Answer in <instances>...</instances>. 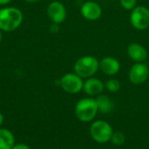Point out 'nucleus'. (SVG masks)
<instances>
[{
  "mask_svg": "<svg viewBox=\"0 0 149 149\" xmlns=\"http://www.w3.org/2000/svg\"><path fill=\"white\" fill-rule=\"evenodd\" d=\"M23 21L22 11L15 7L0 9V30L12 31L20 26Z\"/></svg>",
  "mask_w": 149,
  "mask_h": 149,
  "instance_id": "obj_1",
  "label": "nucleus"
},
{
  "mask_svg": "<svg viewBox=\"0 0 149 149\" xmlns=\"http://www.w3.org/2000/svg\"><path fill=\"white\" fill-rule=\"evenodd\" d=\"M99 113L95 99L83 98L75 106V115L81 122H90L93 120Z\"/></svg>",
  "mask_w": 149,
  "mask_h": 149,
  "instance_id": "obj_2",
  "label": "nucleus"
},
{
  "mask_svg": "<svg viewBox=\"0 0 149 149\" xmlns=\"http://www.w3.org/2000/svg\"><path fill=\"white\" fill-rule=\"evenodd\" d=\"M73 69L74 72L82 79H88L100 69V61L93 56H84L75 62Z\"/></svg>",
  "mask_w": 149,
  "mask_h": 149,
  "instance_id": "obj_3",
  "label": "nucleus"
},
{
  "mask_svg": "<svg viewBox=\"0 0 149 149\" xmlns=\"http://www.w3.org/2000/svg\"><path fill=\"white\" fill-rule=\"evenodd\" d=\"M113 130L105 120H96L90 127V135L92 139L100 144H105L111 140Z\"/></svg>",
  "mask_w": 149,
  "mask_h": 149,
  "instance_id": "obj_4",
  "label": "nucleus"
},
{
  "mask_svg": "<svg viewBox=\"0 0 149 149\" xmlns=\"http://www.w3.org/2000/svg\"><path fill=\"white\" fill-rule=\"evenodd\" d=\"M61 88L67 93L76 94L83 90L84 81L81 77L77 75L75 72L65 74L59 80Z\"/></svg>",
  "mask_w": 149,
  "mask_h": 149,
  "instance_id": "obj_5",
  "label": "nucleus"
},
{
  "mask_svg": "<svg viewBox=\"0 0 149 149\" xmlns=\"http://www.w3.org/2000/svg\"><path fill=\"white\" fill-rule=\"evenodd\" d=\"M130 22L134 28L139 31L147 30L149 27V10L146 6H136L132 10Z\"/></svg>",
  "mask_w": 149,
  "mask_h": 149,
  "instance_id": "obj_6",
  "label": "nucleus"
},
{
  "mask_svg": "<svg viewBox=\"0 0 149 149\" xmlns=\"http://www.w3.org/2000/svg\"><path fill=\"white\" fill-rule=\"evenodd\" d=\"M129 80L134 85H141L149 77L148 66L144 63H135L132 65L129 73Z\"/></svg>",
  "mask_w": 149,
  "mask_h": 149,
  "instance_id": "obj_7",
  "label": "nucleus"
},
{
  "mask_svg": "<svg viewBox=\"0 0 149 149\" xmlns=\"http://www.w3.org/2000/svg\"><path fill=\"white\" fill-rule=\"evenodd\" d=\"M47 14L52 23L59 24L66 18V9L62 3L54 1L48 5Z\"/></svg>",
  "mask_w": 149,
  "mask_h": 149,
  "instance_id": "obj_8",
  "label": "nucleus"
},
{
  "mask_svg": "<svg viewBox=\"0 0 149 149\" xmlns=\"http://www.w3.org/2000/svg\"><path fill=\"white\" fill-rule=\"evenodd\" d=\"M80 12L86 19L89 21H95L101 17L102 9L98 3L93 1H87L81 6Z\"/></svg>",
  "mask_w": 149,
  "mask_h": 149,
  "instance_id": "obj_9",
  "label": "nucleus"
},
{
  "mask_svg": "<svg viewBox=\"0 0 149 149\" xmlns=\"http://www.w3.org/2000/svg\"><path fill=\"white\" fill-rule=\"evenodd\" d=\"M127 52L128 57L135 63H143L148 57L147 49L139 43H131L127 47Z\"/></svg>",
  "mask_w": 149,
  "mask_h": 149,
  "instance_id": "obj_10",
  "label": "nucleus"
},
{
  "mask_svg": "<svg viewBox=\"0 0 149 149\" xmlns=\"http://www.w3.org/2000/svg\"><path fill=\"white\" fill-rule=\"evenodd\" d=\"M104 89H105V84L97 78L91 77L84 81L83 90L87 95L91 97L93 96L97 97L98 95L103 93Z\"/></svg>",
  "mask_w": 149,
  "mask_h": 149,
  "instance_id": "obj_11",
  "label": "nucleus"
},
{
  "mask_svg": "<svg viewBox=\"0 0 149 149\" xmlns=\"http://www.w3.org/2000/svg\"><path fill=\"white\" fill-rule=\"evenodd\" d=\"M100 69L104 74L107 76H113L119 72L120 64L115 58L105 57L100 61Z\"/></svg>",
  "mask_w": 149,
  "mask_h": 149,
  "instance_id": "obj_12",
  "label": "nucleus"
},
{
  "mask_svg": "<svg viewBox=\"0 0 149 149\" xmlns=\"http://www.w3.org/2000/svg\"><path fill=\"white\" fill-rule=\"evenodd\" d=\"M95 100H96V103L98 106V110L101 113L108 114V113H112L113 110L114 109V106H115L114 102L107 95L100 94L96 97Z\"/></svg>",
  "mask_w": 149,
  "mask_h": 149,
  "instance_id": "obj_13",
  "label": "nucleus"
},
{
  "mask_svg": "<svg viewBox=\"0 0 149 149\" xmlns=\"http://www.w3.org/2000/svg\"><path fill=\"white\" fill-rule=\"evenodd\" d=\"M15 145L13 134L5 128H0V149H11Z\"/></svg>",
  "mask_w": 149,
  "mask_h": 149,
  "instance_id": "obj_14",
  "label": "nucleus"
},
{
  "mask_svg": "<svg viewBox=\"0 0 149 149\" xmlns=\"http://www.w3.org/2000/svg\"><path fill=\"white\" fill-rule=\"evenodd\" d=\"M105 88L113 93H118L121 88V84L117 79H110L105 83Z\"/></svg>",
  "mask_w": 149,
  "mask_h": 149,
  "instance_id": "obj_15",
  "label": "nucleus"
},
{
  "mask_svg": "<svg viewBox=\"0 0 149 149\" xmlns=\"http://www.w3.org/2000/svg\"><path fill=\"white\" fill-rule=\"evenodd\" d=\"M110 141L115 146H122L126 142V135L120 131H116L113 133Z\"/></svg>",
  "mask_w": 149,
  "mask_h": 149,
  "instance_id": "obj_16",
  "label": "nucleus"
},
{
  "mask_svg": "<svg viewBox=\"0 0 149 149\" xmlns=\"http://www.w3.org/2000/svg\"><path fill=\"white\" fill-rule=\"evenodd\" d=\"M121 6L127 10H132L136 7L137 0H120Z\"/></svg>",
  "mask_w": 149,
  "mask_h": 149,
  "instance_id": "obj_17",
  "label": "nucleus"
},
{
  "mask_svg": "<svg viewBox=\"0 0 149 149\" xmlns=\"http://www.w3.org/2000/svg\"><path fill=\"white\" fill-rule=\"evenodd\" d=\"M11 149H31V148L25 144H23V143H20V144H17V145H14L13 148Z\"/></svg>",
  "mask_w": 149,
  "mask_h": 149,
  "instance_id": "obj_18",
  "label": "nucleus"
},
{
  "mask_svg": "<svg viewBox=\"0 0 149 149\" xmlns=\"http://www.w3.org/2000/svg\"><path fill=\"white\" fill-rule=\"evenodd\" d=\"M11 0H0V5H5L9 3Z\"/></svg>",
  "mask_w": 149,
  "mask_h": 149,
  "instance_id": "obj_19",
  "label": "nucleus"
},
{
  "mask_svg": "<svg viewBox=\"0 0 149 149\" xmlns=\"http://www.w3.org/2000/svg\"><path fill=\"white\" fill-rule=\"evenodd\" d=\"M3 122V114L0 113V127L2 126Z\"/></svg>",
  "mask_w": 149,
  "mask_h": 149,
  "instance_id": "obj_20",
  "label": "nucleus"
},
{
  "mask_svg": "<svg viewBox=\"0 0 149 149\" xmlns=\"http://www.w3.org/2000/svg\"><path fill=\"white\" fill-rule=\"evenodd\" d=\"M25 2H28V3H37L38 2L39 0H24Z\"/></svg>",
  "mask_w": 149,
  "mask_h": 149,
  "instance_id": "obj_21",
  "label": "nucleus"
},
{
  "mask_svg": "<svg viewBox=\"0 0 149 149\" xmlns=\"http://www.w3.org/2000/svg\"><path fill=\"white\" fill-rule=\"evenodd\" d=\"M2 39H3V37H2V31L0 30V45H1V42H2Z\"/></svg>",
  "mask_w": 149,
  "mask_h": 149,
  "instance_id": "obj_22",
  "label": "nucleus"
}]
</instances>
